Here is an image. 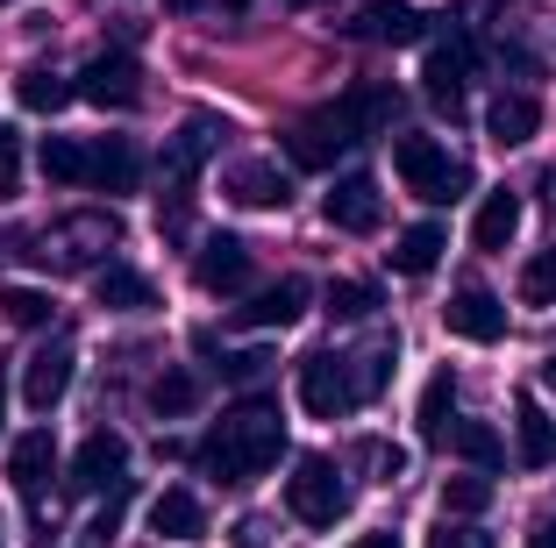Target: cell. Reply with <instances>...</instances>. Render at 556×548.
Returning a JSON list of instances; mask_svg holds the SVG:
<instances>
[{
	"mask_svg": "<svg viewBox=\"0 0 556 548\" xmlns=\"http://www.w3.org/2000/svg\"><path fill=\"white\" fill-rule=\"evenodd\" d=\"M286 456V420H278V399H264V392H250L243 406H229V413L214 420L207 435H200L193 463L207 470L214 484H229V492H243L250 477H264V470Z\"/></svg>",
	"mask_w": 556,
	"mask_h": 548,
	"instance_id": "cell-1",
	"label": "cell"
},
{
	"mask_svg": "<svg viewBox=\"0 0 556 548\" xmlns=\"http://www.w3.org/2000/svg\"><path fill=\"white\" fill-rule=\"evenodd\" d=\"M393 171H400V186H407L414 200H428V207H450V200H464V186H471V171H464L435 136H400Z\"/></svg>",
	"mask_w": 556,
	"mask_h": 548,
	"instance_id": "cell-2",
	"label": "cell"
},
{
	"mask_svg": "<svg viewBox=\"0 0 556 548\" xmlns=\"http://www.w3.org/2000/svg\"><path fill=\"white\" fill-rule=\"evenodd\" d=\"M286 513H293L300 527H336V520L350 513V484H343V470L328 463V456H300L293 477H286Z\"/></svg>",
	"mask_w": 556,
	"mask_h": 548,
	"instance_id": "cell-3",
	"label": "cell"
},
{
	"mask_svg": "<svg viewBox=\"0 0 556 548\" xmlns=\"http://www.w3.org/2000/svg\"><path fill=\"white\" fill-rule=\"evenodd\" d=\"M350 143H364V136H357V122H350L343 100H328V107L300 114L293 129H286V157H293L300 171H328V164L343 157Z\"/></svg>",
	"mask_w": 556,
	"mask_h": 548,
	"instance_id": "cell-4",
	"label": "cell"
},
{
	"mask_svg": "<svg viewBox=\"0 0 556 548\" xmlns=\"http://www.w3.org/2000/svg\"><path fill=\"white\" fill-rule=\"evenodd\" d=\"M300 406H307L314 420H343L350 406H364L357 371H350V356H343V349H314V356H300Z\"/></svg>",
	"mask_w": 556,
	"mask_h": 548,
	"instance_id": "cell-5",
	"label": "cell"
},
{
	"mask_svg": "<svg viewBox=\"0 0 556 548\" xmlns=\"http://www.w3.org/2000/svg\"><path fill=\"white\" fill-rule=\"evenodd\" d=\"M222 122H214V114H193V122H186L179 136H172V150H164V186H172V221H179V207H186V186H193L200 178V164L214 157V143H222Z\"/></svg>",
	"mask_w": 556,
	"mask_h": 548,
	"instance_id": "cell-6",
	"label": "cell"
},
{
	"mask_svg": "<svg viewBox=\"0 0 556 548\" xmlns=\"http://www.w3.org/2000/svg\"><path fill=\"white\" fill-rule=\"evenodd\" d=\"M72 492H86V499H93V492H122V484H129V442L115 435V428H93V435L79 442V456H72Z\"/></svg>",
	"mask_w": 556,
	"mask_h": 548,
	"instance_id": "cell-7",
	"label": "cell"
},
{
	"mask_svg": "<svg viewBox=\"0 0 556 548\" xmlns=\"http://www.w3.org/2000/svg\"><path fill=\"white\" fill-rule=\"evenodd\" d=\"M79 100H93V107H136L143 100V72H136L129 50H93L79 65Z\"/></svg>",
	"mask_w": 556,
	"mask_h": 548,
	"instance_id": "cell-8",
	"label": "cell"
},
{
	"mask_svg": "<svg viewBox=\"0 0 556 548\" xmlns=\"http://www.w3.org/2000/svg\"><path fill=\"white\" fill-rule=\"evenodd\" d=\"M321 214H328V228H343V235H371V228L386 221V193H378L371 171H350L321 193Z\"/></svg>",
	"mask_w": 556,
	"mask_h": 548,
	"instance_id": "cell-9",
	"label": "cell"
},
{
	"mask_svg": "<svg viewBox=\"0 0 556 548\" xmlns=\"http://www.w3.org/2000/svg\"><path fill=\"white\" fill-rule=\"evenodd\" d=\"M442 328H450V335H464V342H500V335H507V300L471 278V285L450 292V307H442Z\"/></svg>",
	"mask_w": 556,
	"mask_h": 548,
	"instance_id": "cell-10",
	"label": "cell"
},
{
	"mask_svg": "<svg viewBox=\"0 0 556 548\" xmlns=\"http://www.w3.org/2000/svg\"><path fill=\"white\" fill-rule=\"evenodd\" d=\"M72 364H79V349H72L65 335L29 349V364H22V406H29V413H50V406L72 392Z\"/></svg>",
	"mask_w": 556,
	"mask_h": 548,
	"instance_id": "cell-11",
	"label": "cell"
},
{
	"mask_svg": "<svg viewBox=\"0 0 556 548\" xmlns=\"http://www.w3.org/2000/svg\"><path fill=\"white\" fill-rule=\"evenodd\" d=\"M222 193H229L236 207H250V214H278L286 200H293V178L278 171L271 157H236L229 171H222Z\"/></svg>",
	"mask_w": 556,
	"mask_h": 548,
	"instance_id": "cell-12",
	"label": "cell"
},
{
	"mask_svg": "<svg viewBox=\"0 0 556 548\" xmlns=\"http://www.w3.org/2000/svg\"><path fill=\"white\" fill-rule=\"evenodd\" d=\"M250 271H257V250H250L243 235H207V242H200V257H193L200 292H243Z\"/></svg>",
	"mask_w": 556,
	"mask_h": 548,
	"instance_id": "cell-13",
	"label": "cell"
},
{
	"mask_svg": "<svg viewBox=\"0 0 556 548\" xmlns=\"http://www.w3.org/2000/svg\"><path fill=\"white\" fill-rule=\"evenodd\" d=\"M464 79H471V43H464V36H450V43L428 50L421 86H428V100H435V107L450 114V122L464 114Z\"/></svg>",
	"mask_w": 556,
	"mask_h": 548,
	"instance_id": "cell-14",
	"label": "cell"
},
{
	"mask_svg": "<svg viewBox=\"0 0 556 548\" xmlns=\"http://www.w3.org/2000/svg\"><path fill=\"white\" fill-rule=\"evenodd\" d=\"M86 186H100V193H136V186H143V150H136L129 136H100V143L86 150Z\"/></svg>",
	"mask_w": 556,
	"mask_h": 548,
	"instance_id": "cell-15",
	"label": "cell"
},
{
	"mask_svg": "<svg viewBox=\"0 0 556 548\" xmlns=\"http://www.w3.org/2000/svg\"><path fill=\"white\" fill-rule=\"evenodd\" d=\"M535 129H542V100L535 93H492V107H485V143L521 150V143H535Z\"/></svg>",
	"mask_w": 556,
	"mask_h": 548,
	"instance_id": "cell-16",
	"label": "cell"
},
{
	"mask_svg": "<svg viewBox=\"0 0 556 548\" xmlns=\"http://www.w3.org/2000/svg\"><path fill=\"white\" fill-rule=\"evenodd\" d=\"M50 470H58V442H50V428H29V435H15V449H8V477H15L22 499H43Z\"/></svg>",
	"mask_w": 556,
	"mask_h": 548,
	"instance_id": "cell-17",
	"label": "cell"
},
{
	"mask_svg": "<svg viewBox=\"0 0 556 548\" xmlns=\"http://www.w3.org/2000/svg\"><path fill=\"white\" fill-rule=\"evenodd\" d=\"M514 235H521V193H507V186H500V193H485V200H478V214H471V250L500 257Z\"/></svg>",
	"mask_w": 556,
	"mask_h": 548,
	"instance_id": "cell-18",
	"label": "cell"
},
{
	"mask_svg": "<svg viewBox=\"0 0 556 548\" xmlns=\"http://www.w3.org/2000/svg\"><path fill=\"white\" fill-rule=\"evenodd\" d=\"M514 449H521L528 470H549L556 463V420L542 413L535 392H521V399H514Z\"/></svg>",
	"mask_w": 556,
	"mask_h": 548,
	"instance_id": "cell-19",
	"label": "cell"
},
{
	"mask_svg": "<svg viewBox=\"0 0 556 548\" xmlns=\"http://www.w3.org/2000/svg\"><path fill=\"white\" fill-rule=\"evenodd\" d=\"M150 534H157V541H200V534H207V506L172 484V492L150 499Z\"/></svg>",
	"mask_w": 556,
	"mask_h": 548,
	"instance_id": "cell-20",
	"label": "cell"
},
{
	"mask_svg": "<svg viewBox=\"0 0 556 548\" xmlns=\"http://www.w3.org/2000/svg\"><path fill=\"white\" fill-rule=\"evenodd\" d=\"M93 300L108 314H150L157 307V285H150L143 271H129V264H100L93 271Z\"/></svg>",
	"mask_w": 556,
	"mask_h": 548,
	"instance_id": "cell-21",
	"label": "cell"
},
{
	"mask_svg": "<svg viewBox=\"0 0 556 548\" xmlns=\"http://www.w3.org/2000/svg\"><path fill=\"white\" fill-rule=\"evenodd\" d=\"M357 36H364V43H421L428 22L414 15L407 0H371V8L357 15Z\"/></svg>",
	"mask_w": 556,
	"mask_h": 548,
	"instance_id": "cell-22",
	"label": "cell"
},
{
	"mask_svg": "<svg viewBox=\"0 0 556 548\" xmlns=\"http://www.w3.org/2000/svg\"><path fill=\"white\" fill-rule=\"evenodd\" d=\"M300 314H307V278H278L243 307V328H293Z\"/></svg>",
	"mask_w": 556,
	"mask_h": 548,
	"instance_id": "cell-23",
	"label": "cell"
},
{
	"mask_svg": "<svg viewBox=\"0 0 556 548\" xmlns=\"http://www.w3.org/2000/svg\"><path fill=\"white\" fill-rule=\"evenodd\" d=\"M442 250H450V235H442V221H414L407 235L393 242V250H386V257H393V271L400 278H428L442 264Z\"/></svg>",
	"mask_w": 556,
	"mask_h": 548,
	"instance_id": "cell-24",
	"label": "cell"
},
{
	"mask_svg": "<svg viewBox=\"0 0 556 548\" xmlns=\"http://www.w3.org/2000/svg\"><path fill=\"white\" fill-rule=\"evenodd\" d=\"M414 428H421V442H450L457 435V378L435 371L421 392V406H414Z\"/></svg>",
	"mask_w": 556,
	"mask_h": 548,
	"instance_id": "cell-25",
	"label": "cell"
},
{
	"mask_svg": "<svg viewBox=\"0 0 556 548\" xmlns=\"http://www.w3.org/2000/svg\"><path fill=\"white\" fill-rule=\"evenodd\" d=\"M72 93H79V86H72V79H58L50 65H22V72H15V100H22L29 114H58Z\"/></svg>",
	"mask_w": 556,
	"mask_h": 548,
	"instance_id": "cell-26",
	"label": "cell"
},
{
	"mask_svg": "<svg viewBox=\"0 0 556 548\" xmlns=\"http://www.w3.org/2000/svg\"><path fill=\"white\" fill-rule=\"evenodd\" d=\"M193 406H200V378L193 371H179V364H172V371L150 378V413H157V420H186Z\"/></svg>",
	"mask_w": 556,
	"mask_h": 548,
	"instance_id": "cell-27",
	"label": "cell"
},
{
	"mask_svg": "<svg viewBox=\"0 0 556 548\" xmlns=\"http://www.w3.org/2000/svg\"><path fill=\"white\" fill-rule=\"evenodd\" d=\"M343 107H350V122H357V136H371V129H393L400 93L371 79V86H350V93H343Z\"/></svg>",
	"mask_w": 556,
	"mask_h": 548,
	"instance_id": "cell-28",
	"label": "cell"
},
{
	"mask_svg": "<svg viewBox=\"0 0 556 548\" xmlns=\"http://www.w3.org/2000/svg\"><path fill=\"white\" fill-rule=\"evenodd\" d=\"M393 364H400V342L393 335H378L364 356H350V371H357V392H364V399H378V392L393 385Z\"/></svg>",
	"mask_w": 556,
	"mask_h": 548,
	"instance_id": "cell-29",
	"label": "cell"
},
{
	"mask_svg": "<svg viewBox=\"0 0 556 548\" xmlns=\"http://www.w3.org/2000/svg\"><path fill=\"white\" fill-rule=\"evenodd\" d=\"M43 178L50 186H86V150L72 143V136H43Z\"/></svg>",
	"mask_w": 556,
	"mask_h": 548,
	"instance_id": "cell-30",
	"label": "cell"
},
{
	"mask_svg": "<svg viewBox=\"0 0 556 548\" xmlns=\"http://www.w3.org/2000/svg\"><path fill=\"white\" fill-rule=\"evenodd\" d=\"M0 314L15 328H50V292L43 285H0Z\"/></svg>",
	"mask_w": 556,
	"mask_h": 548,
	"instance_id": "cell-31",
	"label": "cell"
},
{
	"mask_svg": "<svg viewBox=\"0 0 556 548\" xmlns=\"http://www.w3.org/2000/svg\"><path fill=\"white\" fill-rule=\"evenodd\" d=\"M521 307H556V250H535V257L521 264Z\"/></svg>",
	"mask_w": 556,
	"mask_h": 548,
	"instance_id": "cell-32",
	"label": "cell"
},
{
	"mask_svg": "<svg viewBox=\"0 0 556 548\" xmlns=\"http://www.w3.org/2000/svg\"><path fill=\"white\" fill-rule=\"evenodd\" d=\"M371 314H378V285H364V278L328 285V321H371Z\"/></svg>",
	"mask_w": 556,
	"mask_h": 548,
	"instance_id": "cell-33",
	"label": "cell"
},
{
	"mask_svg": "<svg viewBox=\"0 0 556 548\" xmlns=\"http://www.w3.org/2000/svg\"><path fill=\"white\" fill-rule=\"evenodd\" d=\"M450 442H457V456H464V463H478V470H492L500 456H507V442L492 435L485 420H457V435H450Z\"/></svg>",
	"mask_w": 556,
	"mask_h": 548,
	"instance_id": "cell-34",
	"label": "cell"
},
{
	"mask_svg": "<svg viewBox=\"0 0 556 548\" xmlns=\"http://www.w3.org/2000/svg\"><path fill=\"white\" fill-rule=\"evenodd\" d=\"M485 506H492V477H450L442 484V513L471 520V513H485Z\"/></svg>",
	"mask_w": 556,
	"mask_h": 548,
	"instance_id": "cell-35",
	"label": "cell"
},
{
	"mask_svg": "<svg viewBox=\"0 0 556 548\" xmlns=\"http://www.w3.org/2000/svg\"><path fill=\"white\" fill-rule=\"evenodd\" d=\"M357 463H364V470H371V477H378V484H393V477H400V470H407V456H400V449H393V442H378V435H371V442H357Z\"/></svg>",
	"mask_w": 556,
	"mask_h": 548,
	"instance_id": "cell-36",
	"label": "cell"
},
{
	"mask_svg": "<svg viewBox=\"0 0 556 548\" xmlns=\"http://www.w3.org/2000/svg\"><path fill=\"white\" fill-rule=\"evenodd\" d=\"M264 371H271V356H264V349H236V356H222V378H229V385H257Z\"/></svg>",
	"mask_w": 556,
	"mask_h": 548,
	"instance_id": "cell-37",
	"label": "cell"
},
{
	"mask_svg": "<svg viewBox=\"0 0 556 548\" xmlns=\"http://www.w3.org/2000/svg\"><path fill=\"white\" fill-rule=\"evenodd\" d=\"M15 171H22V136L8 129V122H0V193L15 186Z\"/></svg>",
	"mask_w": 556,
	"mask_h": 548,
	"instance_id": "cell-38",
	"label": "cell"
},
{
	"mask_svg": "<svg viewBox=\"0 0 556 548\" xmlns=\"http://www.w3.org/2000/svg\"><path fill=\"white\" fill-rule=\"evenodd\" d=\"M428 548H492V541H485L478 527H442V534H435Z\"/></svg>",
	"mask_w": 556,
	"mask_h": 548,
	"instance_id": "cell-39",
	"label": "cell"
},
{
	"mask_svg": "<svg viewBox=\"0 0 556 548\" xmlns=\"http://www.w3.org/2000/svg\"><path fill=\"white\" fill-rule=\"evenodd\" d=\"M350 548H400V534H393V527H386V534H357Z\"/></svg>",
	"mask_w": 556,
	"mask_h": 548,
	"instance_id": "cell-40",
	"label": "cell"
},
{
	"mask_svg": "<svg viewBox=\"0 0 556 548\" xmlns=\"http://www.w3.org/2000/svg\"><path fill=\"white\" fill-rule=\"evenodd\" d=\"M535 548H556V520H542V527H535Z\"/></svg>",
	"mask_w": 556,
	"mask_h": 548,
	"instance_id": "cell-41",
	"label": "cell"
},
{
	"mask_svg": "<svg viewBox=\"0 0 556 548\" xmlns=\"http://www.w3.org/2000/svg\"><path fill=\"white\" fill-rule=\"evenodd\" d=\"M542 385H549V392H556V356H549V364H542Z\"/></svg>",
	"mask_w": 556,
	"mask_h": 548,
	"instance_id": "cell-42",
	"label": "cell"
},
{
	"mask_svg": "<svg viewBox=\"0 0 556 548\" xmlns=\"http://www.w3.org/2000/svg\"><path fill=\"white\" fill-rule=\"evenodd\" d=\"M164 8H172V15H186V8H200V0H164Z\"/></svg>",
	"mask_w": 556,
	"mask_h": 548,
	"instance_id": "cell-43",
	"label": "cell"
},
{
	"mask_svg": "<svg viewBox=\"0 0 556 548\" xmlns=\"http://www.w3.org/2000/svg\"><path fill=\"white\" fill-rule=\"evenodd\" d=\"M0 8H8V0H0Z\"/></svg>",
	"mask_w": 556,
	"mask_h": 548,
	"instance_id": "cell-44",
	"label": "cell"
}]
</instances>
